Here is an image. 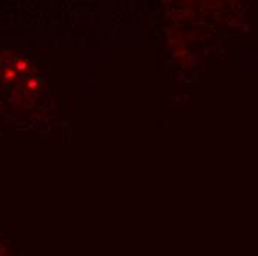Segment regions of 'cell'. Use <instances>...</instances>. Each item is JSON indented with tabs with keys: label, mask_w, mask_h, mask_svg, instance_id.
I'll return each mask as SVG.
<instances>
[{
	"label": "cell",
	"mask_w": 258,
	"mask_h": 256,
	"mask_svg": "<svg viewBox=\"0 0 258 256\" xmlns=\"http://www.w3.org/2000/svg\"><path fill=\"white\" fill-rule=\"evenodd\" d=\"M0 256H5V249H3L2 243H0Z\"/></svg>",
	"instance_id": "cell-1"
}]
</instances>
